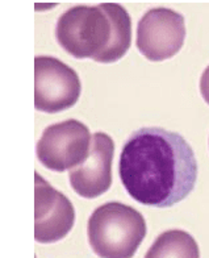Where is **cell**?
<instances>
[{
    "label": "cell",
    "mask_w": 209,
    "mask_h": 258,
    "mask_svg": "<svg viewBox=\"0 0 209 258\" xmlns=\"http://www.w3.org/2000/svg\"><path fill=\"white\" fill-rule=\"evenodd\" d=\"M115 143L107 133H95L87 158L70 170L68 178L73 190L86 199H95L111 188L112 161Z\"/></svg>",
    "instance_id": "8"
},
{
    "label": "cell",
    "mask_w": 209,
    "mask_h": 258,
    "mask_svg": "<svg viewBox=\"0 0 209 258\" xmlns=\"http://www.w3.org/2000/svg\"><path fill=\"white\" fill-rule=\"evenodd\" d=\"M148 232L145 218L135 208L109 202L92 212L88 240L100 258H133Z\"/></svg>",
    "instance_id": "3"
},
{
    "label": "cell",
    "mask_w": 209,
    "mask_h": 258,
    "mask_svg": "<svg viewBox=\"0 0 209 258\" xmlns=\"http://www.w3.org/2000/svg\"><path fill=\"white\" fill-rule=\"evenodd\" d=\"M184 40V17L169 8L148 11L137 25V49L152 62L166 61L178 54Z\"/></svg>",
    "instance_id": "6"
},
{
    "label": "cell",
    "mask_w": 209,
    "mask_h": 258,
    "mask_svg": "<svg viewBox=\"0 0 209 258\" xmlns=\"http://www.w3.org/2000/svg\"><path fill=\"white\" fill-rule=\"evenodd\" d=\"M145 258H200L199 245L187 232L171 229L155 238Z\"/></svg>",
    "instance_id": "9"
},
{
    "label": "cell",
    "mask_w": 209,
    "mask_h": 258,
    "mask_svg": "<svg viewBox=\"0 0 209 258\" xmlns=\"http://www.w3.org/2000/svg\"><path fill=\"white\" fill-rule=\"evenodd\" d=\"M118 175L133 201L148 207L169 208L195 188L197 161L182 135L145 126L133 132L122 146Z\"/></svg>",
    "instance_id": "1"
},
{
    "label": "cell",
    "mask_w": 209,
    "mask_h": 258,
    "mask_svg": "<svg viewBox=\"0 0 209 258\" xmlns=\"http://www.w3.org/2000/svg\"><path fill=\"white\" fill-rule=\"evenodd\" d=\"M57 40L78 59L115 63L132 44V20L121 4L77 6L58 19Z\"/></svg>",
    "instance_id": "2"
},
{
    "label": "cell",
    "mask_w": 209,
    "mask_h": 258,
    "mask_svg": "<svg viewBox=\"0 0 209 258\" xmlns=\"http://www.w3.org/2000/svg\"><path fill=\"white\" fill-rule=\"evenodd\" d=\"M75 221L74 206L40 174H34V240L53 244L68 234Z\"/></svg>",
    "instance_id": "7"
},
{
    "label": "cell",
    "mask_w": 209,
    "mask_h": 258,
    "mask_svg": "<svg viewBox=\"0 0 209 258\" xmlns=\"http://www.w3.org/2000/svg\"><path fill=\"white\" fill-rule=\"evenodd\" d=\"M91 133L83 122L66 120L49 125L37 143V158L46 169L57 173L73 170L87 158Z\"/></svg>",
    "instance_id": "5"
},
{
    "label": "cell",
    "mask_w": 209,
    "mask_h": 258,
    "mask_svg": "<svg viewBox=\"0 0 209 258\" xmlns=\"http://www.w3.org/2000/svg\"><path fill=\"white\" fill-rule=\"evenodd\" d=\"M200 94L206 104L209 105V66L204 70L201 78H200Z\"/></svg>",
    "instance_id": "10"
},
{
    "label": "cell",
    "mask_w": 209,
    "mask_h": 258,
    "mask_svg": "<svg viewBox=\"0 0 209 258\" xmlns=\"http://www.w3.org/2000/svg\"><path fill=\"white\" fill-rule=\"evenodd\" d=\"M81 91V79L74 69L54 57L34 58V107L37 111H66L77 104Z\"/></svg>",
    "instance_id": "4"
}]
</instances>
